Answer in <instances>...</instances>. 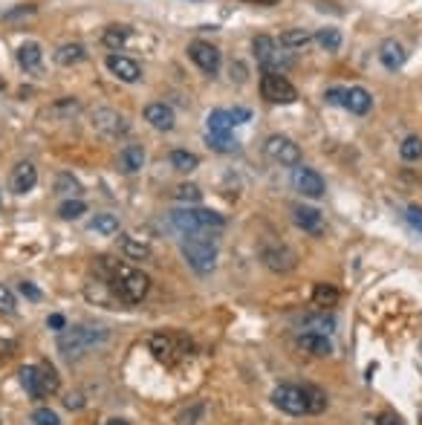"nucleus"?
Listing matches in <instances>:
<instances>
[{"instance_id": "26", "label": "nucleus", "mask_w": 422, "mask_h": 425, "mask_svg": "<svg viewBox=\"0 0 422 425\" xmlns=\"http://www.w3.org/2000/svg\"><path fill=\"white\" fill-rule=\"evenodd\" d=\"M341 298V292L333 287V283H315L313 287V304L321 306V310H327V306H336Z\"/></svg>"}, {"instance_id": "20", "label": "nucleus", "mask_w": 422, "mask_h": 425, "mask_svg": "<svg viewBox=\"0 0 422 425\" xmlns=\"http://www.w3.org/2000/svg\"><path fill=\"white\" fill-rule=\"evenodd\" d=\"M298 347L307 350L310 356H330V353H333L330 339L321 336V333H304V336H298Z\"/></svg>"}, {"instance_id": "5", "label": "nucleus", "mask_w": 422, "mask_h": 425, "mask_svg": "<svg viewBox=\"0 0 422 425\" xmlns=\"http://www.w3.org/2000/svg\"><path fill=\"white\" fill-rule=\"evenodd\" d=\"M148 347H151V353L162 365H177V362L189 359L191 353H194L191 339H185L179 333H154L148 339Z\"/></svg>"}, {"instance_id": "19", "label": "nucleus", "mask_w": 422, "mask_h": 425, "mask_svg": "<svg viewBox=\"0 0 422 425\" xmlns=\"http://www.w3.org/2000/svg\"><path fill=\"white\" fill-rule=\"evenodd\" d=\"M344 107L356 116H365L373 107V96L365 87H350V90H344Z\"/></svg>"}, {"instance_id": "38", "label": "nucleus", "mask_w": 422, "mask_h": 425, "mask_svg": "<svg viewBox=\"0 0 422 425\" xmlns=\"http://www.w3.org/2000/svg\"><path fill=\"white\" fill-rule=\"evenodd\" d=\"M84 211H87V205H84L81 200H64V203L58 205V215H61L64 220H79Z\"/></svg>"}, {"instance_id": "28", "label": "nucleus", "mask_w": 422, "mask_h": 425, "mask_svg": "<svg viewBox=\"0 0 422 425\" xmlns=\"http://www.w3.org/2000/svg\"><path fill=\"white\" fill-rule=\"evenodd\" d=\"M310 41H313V32L298 27V29H287L284 35H280V41H278V43H280V46H287V50H301V46H307Z\"/></svg>"}, {"instance_id": "9", "label": "nucleus", "mask_w": 422, "mask_h": 425, "mask_svg": "<svg viewBox=\"0 0 422 425\" xmlns=\"http://www.w3.org/2000/svg\"><path fill=\"white\" fill-rule=\"evenodd\" d=\"M264 154H266L272 162H278V165H287V168H295V165H301V148L295 145L290 136H280V133H275V136L266 139Z\"/></svg>"}, {"instance_id": "44", "label": "nucleus", "mask_w": 422, "mask_h": 425, "mask_svg": "<svg viewBox=\"0 0 422 425\" xmlns=\"http://www.w3.org/2000/svg\"><path fill=\"white\" fill-rule=\"evenodd\" d=\"M324 99H327V104H341L344 107V87H330L324 93Z\"/></svg>"}, {"instance_id": "22", "label": "nucleus", "mask_w": 422, "mask_h": 425, "mask_svg": "<svg viewBox=\"0 0 422 425\" xmlns=\"http://www.w3.org/2000/svg\"><path fill=\"white\" fill-rule=\"evenodd\" d=\"M119 165H122V171H128V174L142 171V165H145V151H142V145H125V148L119 151Z\"/></svg>"}, {"instance_id": "12", "label": "nucleus", "mask_w": 422, "mask_h": 425, "mask_svg": "<svg viewBox=\"0 0 422 425\" xmlns=\"http://www.w3.org/2000/svg\"><path fill=\"white\" fill-rule=\"evenodd\" d=\"M261 261L272 272H292L295 269V252L287 246H264L261 249Z\"/></svg>"}, {"instance_id": "8", "label": "nucleus", "mask_w": 422, "mask_h": 425, "mask_svg": "<svg viewBox=\"0 0 422 425\" xmlns=\"http://www.w3.org/2000/svg\"><path fill=\"white\" fill-rule=\"evenodd\" d=\"M272 403L284 411V414H292V417H304L310 414V405H307V391L301 385H280L272 391Z\"/></svg>"}, {"instance_id": "27", "label": "nucleus", "mask_w": 422, "mask_h": 425, "mask_svg": "<svg viewBox=\"0 0 422 425\" xmlns=\"http://www.w3.org/2000/svg\"><path fill=\"white\" fill-rule=\"evenodd\" d=\"M333 327H336V318H333V316H327V313L304 318V330H307V333H321V336H330V333H333Z\"/></svg>"}, {"instance_id": "15", "label": "nucleus", "mask_w": 422, "mask_h": 425, "mask_svg": "<svg viewBox=\"0 0 422 425\" xmlns=\"http://www.w3.org/2000/svg\"><path fill=\"white\" fill-rule=\"evenodd\" d=\"M292 220L298 229H304L307 234H324V217H321V211L313 208V205H295L292 208Z\"/></svg>"}, {"instance_id": "47", "label": "nucleus", "mask_w": 422, "mask_h": 425, "mask_svg": "<svg viewBox=\"0 0 422 425\" xmlns=\"http://www.w3.org/2000/svg\"><path fill=\"white\" fill-rule=\"evenodd\" d=\"M64 405L73 411V408H81V405H84V399H81V393H69V396L64 399Z\"/></svg>"}, {"instance_id": "7", "label": "nucleus", "mask_w": 422, "mask_h": 425, "mask_svg": "<svg viewBox=\"0 0 422 425\" xmlns=\"http://www.w3.org/2000/svg\"><path fill=\"white\" fill-rule=\"evenodd\" d=\"M252 50H254L257 64H261L264 69H269V73H280L284 67H290V58L280 53V43L269 35H257L252 41Z\"/></svg>"}, {"instance_id": "46", "label": "nucleus", "mask_w": 422, "mask_h": 425, "mask_svg": "<svg viewBox=\"0 0 422 425\" xmlns=\"http://www.w3.org/2000/svg\"><path fill=\"white\" fill-rule=\"evenodd\" d=\"M229 113H231V122H234V125H243V122H249V116H252L246 107H234V110H229Z\"/></svg>"}, {"instance_id": "35", "label": "nucleus", "mask_w": 422, "mask_h": 425, "mask_svg": "<svg viewBox=\"0 0 422 425\" xmlns=\"http://www.w3.org/2000/svg\"><path fill=\"white\" fill-rule=\"evenodd\" d=\"M90 229L99 231V234H116L119 231V217L116 215H96L90 220Z\"/></svg>"}, {"instance_id": "43", "label": "nucleus", "mask_w": 422, "mask_h": 425, "mask_svg": "<svg viewBox=\"0 0 422 425\" xmlns=\"http://www.w3.org/2000/svg\"><path fill=\"white\" fill-rule=\"evenodd\" d=\"M405 220H408L411 229L422 231V205H408L405 208Z\"/></svg>"}, {"instance_id": "51", "label": "nucleus", "mask_w": 422, "mask_h": 425, "mask_svg": "<svg viewBox=\"0 0 422 425\" xmlns=\"http://www.w3.org/2000/svg\"><path fill=\"white\" fill-rule=\"evenodd\" d=\"M104 425H130V422H125V419H107Z\"/></svg>"}, {"instance_id": "16", "label": "nucleus", "mask_w": 422, "mask_h": 425, "mask_svg": "<svg viewBox=\"0 0 422 425\" xmlns=\"http://www.w3.org/2000/svg\"><path fill=\"white\" fill-rule=\"evenodd\" d=\"M35 182H38V171H35L32 162H18L15 168H12L9 188H12L15 194H27V191H32Z\"/></svg>"}, {"instance_id": "6", "label": "nucleus", "mask_w": 422, "mask_h": 425, "mask_svg": "<svg viewBox=\"0 0 422 425\" xmlns=\"http://www.w3.org/2000/svg\"><path fill=\"white\" fill-rule=\"evenodd\" d=\"M261 96L269 104H292L298 99V90L292 87V81L284 73H269L266 69L261 79Z\"/></svg>"}, {"instance_id": "41", "label": "nucleus", "mask_w": 422, "mask_h": 425, "mask_svg": "<svg viewBox=\"0 0 422 425\" xmlns=\"http://www.w3.org/2000/svg\"><path fill=\"white\" fill-rule=\"evenodd\" d=\"M55 188H58L61 194H81L79 180H73L69 174H61V177H58V182H55Z\"/></svg>"}, {"instance_id": "48", "label": "nucleus", "mask_w": 422, "mask_h": 425, "mask_svg": "<svg viewBox=\"0 0 422 425\" xmlns=\"http://www.w3.org/2000/svg\"><path fill=\"white\" fill-rule=\"evenodd\" d=\"M20 292H23V295H27V298H32V301H38V298H41V292H38V290L32 287V283H29V281H23V283H20Z\"/></svg>"}, {"instance_id": "45", "label": "nucleus", "mask_w": 422, "mask_h": 425, "mask_svg": "<svg viewBox=\"0 0 422 425\" xmlns=\"http://www.w3.org/2000/svg\"><path fill=\"white\" fill-rule=\"evenodd\" d=\"M376 425H405V422H402V417H400V414L385 411V414H379V417H376Z\"/></svg>"}, {"instance_id": "13", "label": "nucleus", "mask_w": 422, "mask_h": 425, "mask_svg": "<svg viewBox=\"0 0 422 425\" xmlns=\"http://www.w3.org/2000/svg\"><path fill=\"white\" fill-rule=\"evenodd\" d=\"M93 128L102 130L104 136H122V133H128L125 116H119L116 110H107V107H102V110L93 113Z\"/></svg>"}, {"instance_id": "2", "label": "nucleus", "mask_w": 422, "mask_h": 425, "mask_svg": "<svg viewBox=\"0 0 422 425\" xmlns=\"http://www.w3.org/2000/svg\"><path fill=\"white\" fill-rule=\"evenodd\" d=\"M171 226L182 234H211L226 226V217L208 208H177L171 211Z\"/></svg>"}, {"instance_id": "40", "label": "nucleus", "mask_w": 422, "mask_h": 425, "mask_svg": "<svg viewBox=\"0 0 422 425\" xmlns=\"http://www.w3.org/2000/svg\"><path fill=\"white\" fill-rule=\"evenodd\" d=\"M0 313L4 316L15 313V292L6 287V283H0Z\"/></svg>"}, {"instance_id": "33", "label": "nucleus", "mask_w": 422, "mask_h": 425, "mask_svg": "<svg viewBox=\"0 0 422 425\" xmlns=\"http://www.w3.org/2000/svg\"><path fill=\"white\" fill-rule=\"evenodd\" d=\"M234 128L229 110H211L208 113V133H229Z\"/></svg>"}, {"instance_id": "17", "label": "nucleus", "mask_w": 422, "mask_h": 425, "mask_svg": "<svg viewBox=\"0 0 422 425\" xmlns=\"http://www.w3.org/2000/svg\"><path fill=\"white\" fill-rule=\"evenodd\" d=\"M405 58H408L405 46L396 41V38L382 41V46H379V61L385 64V69H400V67L405 64Z\"/></svg>"}, {"instance_id": "14", "label": "nucleus", "mask_w": 422, "mask_h": 425, "mask_svg": "<svg viewBox=\"0 0 422 425\" xmlns=\"http://www.w3.org/2000/svg\"><path fill=\"white\" fill-rule=\"evenodd\" d=\"M107 69L110 73L119 79V81H128V84H133V81H139L142 79V69H139V64L133 61V58H125V55H119V53H110L107 55Z\"/></svg>"}, {"instance_id": "30", "label": "nucleus", "mask_w": 422, "mask_h": 425, "mask_svg": "<svg viewBox=\"0 0 422 425\" xmlns=\"http://www.w3.org/2000/svg\"><path fill=\"white\" fill-rule=\"evenodd\" d=\"M313 41L321 46V50L336 53L339 46H341V32H339V29H333V27H327V29H318V32L313 35Z\"/></svg>"}, {"instance_id": "21", "label": "nucleus", "mask_w": 422, "mask_h": 425, "mask_svg": "<svg viewBox=\"0 0 422 425\" xmlns=\"http://www.w3.org/2000/svg\"><path fill=\"white\" fill-rule=\"evenodd\" d=\"M20 385L27 388V393L32 399H43L46 391H43V379H41V367L38 365H27V367H20Z\"/></svg>"}, {"instance_id": "4", "label": "nucleus", "mask_w": 422, "mask_h": 425, "mask_svg": "<svg viewBox=\"0 0 422 425\" xmlns=\"http://www.w3.org/2000/svg\"><path fill=\"white\" fill-rule=\"evenodd\" d=\"M182 257L189 261V267L200 275L215 272L217 267V243L211 241V234H185L182 238Z\"/></svg>"}, {"instance_id": "1", "label": "nucleus", "mask_w": 422, "mask_h": 425, "mask_svg": "<svg viewBox=\"0 0 422 425\" xmlns=\"http://www.w3.org/2000/svg\"><path fill=\"white\" fill-rule=\"evenodd\" d=\"M93 272L107 283V290L122 304H139L151 290V278L142 269H136L125 261H113V257H107V255L99 257Z\"/></svg>"}, {"instance_id": "10", "label": "nucleus", "mask_w": 422, "mask_h": 425, "mask_svg": "<svg viewBox=\"0 0 422 425\" xmlns=\"http://www.w3.org/2000/svg\"><path fill=\"white\" fill-rule=\"evenodd\" d=\"M292 185H295V191L304 194V197H310V200H321L324 191H327V182L318 171L307 168V165H295L292 168Z\"/></svg>"}, {"instance_id": "29", "label": "nucleus", "mask_w": 422, "mask_h": 425, "mask_svg": "<svg viewBox=\"0 0 422 425\" xmlns=\"http://www.w3.org/2000/svg\"><path fill=\"white\" fill-rule=\"evenodd\" d=\"M171 165L177 171H182V174H189V171H194L197 165H200V159H197V154H191V151H182V148H177V151H171Z\"/></svg>"}, {"instance_id": "42", "label": "nucleus", "mask_w": 422, "mask_h": 425, "mask_svg": "<svg viewBox=\"0 0 422 425\" xmlns=\"http://www.w3.org/2000/svg\"><path fill=\"white\" fill-rule=\"evenodd\" d=\"M32 422H35V425H61L58 414L50 411V408H38V411L32 414Z\"/></svg>"}, {"instance_id": "34", "label": "nucleus", "mask_w": 422, "mask_h": 425, "mask_svg": "<svg viewBox=\"0 0 422 425\" xmlns=\"http://www.w3.org/2000/svg\"><path fill=\"white\" fill-rule=\"evenodd\" d=\"M400 156L405 162H419L422 159V139L419 136H405L400 145Z\"/></svg>"}, {"instance_id": "31", "label": "nucleus", "mask_w": 422, "mask_h": 425, "mask_svg": "<svg viewBox=\"0 0 422 425\" xmlns=\"http://www.w3.org/2000/svg\"><path fill=\"white\" fill-rule=\"evenodd\" d=\"M128 38H130V29H128V27H107L104 35H102V41H104L107 50H122V46L128 43Z\"/></svg>"}, {"instance_id": "23", "label": "nucleus", "mask_w": 422, "mask_h": 425, "mask_svg": "<svg viewBox=\"0 0 422 425\" xmlns=\"http://www.w3.org/2000/svg\"><path fill=\"white\" fill-rule=\"evenodd\" d=\"M41 58H43V53H41V46L35 41H27V43L18 46V64L23 69H29V73L41 69Z\"/></svg>"}, {"instance_id": "50", "label": "nucleus", "mask_w": 422, "mask_h": 425, "mask_svg": "<svg viewBox=\"0 0 422 425\" xmlns=\"http://www.w3.org/2000/svg\"><path fill=\"white\" fill-rule=\"evenodd\" d=\"M243 4H254V6H275L278 0H243Z\"/></svg>"}, {"instance_id": "25", "label": "nucleus", "mask_w": 422, "mask_h": 425, "mask_svg": "<svg viewBox=\"0 0 422 425\" xmlns=\"http://www.w3.org/2000/svg\"><path fill=\"white\" fill-rule=\"evenodd\" d=\"M84 58H87V50L81 43H64V46H58V53H55V64H61V67H76Z\"/></svg>"}, {"instance_id": "36", "label": "nucleus", "mask_w": 422, "mask_h": 425, "mask_svg": "<svg viewBox=\"0 0 422 425\" xmlns=\"http://www.w3.org/2000/svg\"><path fill=\"white\" fill-rule=\"evenodd\" d=\"M304 391H307V405H310V414H321L327 411V393L315 385H304Z\"/></svg>"}, {"instance_id": "24", "label": "nucleus", "mask_w": 422, "mask_h": 425, "mask_svg": "<svg viewBox=\"0 0 422 425\" xmlns=\"http://www.w3.org/2000/svg\"><path fill=\"white\" fill-rule=\"evenodd\" d=\"M119 246H122V255L128 257V261H151V246L130 238V234H122Z\"/></svg>"}, {"instance_id": "11", "label": "nucleus", "mask_w": 422, "mask_h": 425, "mask_svg": "<svg viewBox=\"0 0 422 425\" xmlns=\"http://www.w3.org/2000/svg\"><path fill=\"white\" fill-rule=\"evenodd\" d=\"M189 58L203 69L205 76H215L220 69V50L211 46L208 41H191L189 43Z\"/></svg>"}, {"instance_id": "3", "label": "nucleus", "mask_w": 422, "mask_h": 425, "mask_svg": "<svg viewBox=\"0 0 422 425\" xmlns=\"http://www.w3.org/2000/svg\"><path fill=\"white\" fill-rule=\"evenodd\" d=\"M104 339H107V330H102V327H90V324L64 327L58 333V350L67 359H73V356H84L90 347H96Z\"/></svg>"}, {"instance_id": "37", "label": "nucleus", "mask_w": 422, "mask_h": 425, "mask_svg": "<svg viewBox=\"0 0 422 425\" xmlns=\"http://www.w3.org/2000/svg\"><path fill=\"white\" fill-rule=\"evenodd\" d=\"M41 367V379H43V391H46V396L50 393H58V388H61V382H58V373H55V367L53 365H38Z\"/></svg>"}, {"instance_id": "32", "label": "nucleus", "mask_w": 422, "mask_h": 425, "mask_svg": "<svg viewBox=\"0 0 422 425\" xmlns=\"http://www.w3.org/2000/svg\"><path fill=\"white\" fill-rule=\"evenodd\" d=\"M205 145L217 154H231L238 151V142H234L229 133H205Z\"/></svg>"}, {"instance_id": "39", "label": "nucleus", "mask_w": 422, "mask_h": 425, "mask_svg": "<svg viewBox=\"0 0 422 425\" xmlns=\"http://www.w3.org/2000/svg\"><path fill=\"white\" fill-rule=\"evenodd\" d=\"M174 197L177 200H182V203H200L203 200V191H200V188L197 185H177V191H174Z\"/></svg>"}, {"instance_id": "18", "label": "nucleus", "mask_w": 422, "mask_h": 425, "mask_svg": "<svg viewBox=\"0 0 422 425\" xmlns=\"http://www.w3.org/2000/svg\"><path fill=\"white\" fill-rule=\"evenodd\" d=\"M145 122H151L156 130H171L174 128V110L165 102H154L145 107Z\"/></svg>"}, {"instance_id": "49", "label": "nucleus", "mask_w": 422, "mask_h": 425, "mask_svg": "<svg viewBox=\"0 0 422 425\" xmlns=\"http://www.w3.org/2000/svg\"><path fill=\"white\" fill-rule=\"evenodd\" d=\"M46 324H50L53 330H64V316H50V318H46Z\"/></svg>"}]
</instances>
